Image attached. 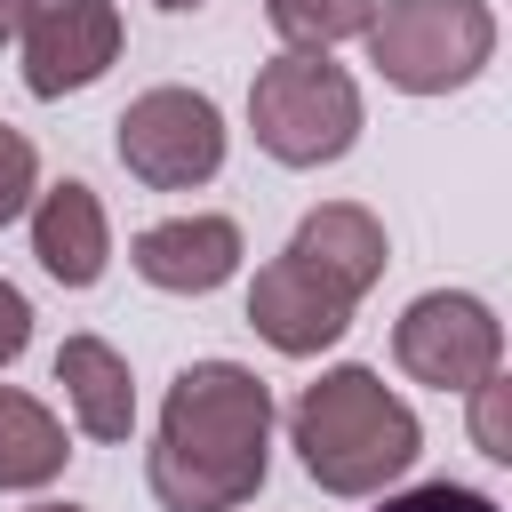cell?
<instances>
[{"instance_id": "obj_1", "label": "cell", "mask_w": 512, "mask_h": 512, "mask_svg": "<svg viewBox=\"0 0 512 512\" xmlns=\"http://www.w3.org/2000/svg\"><path fill=\"white\" fill-rule=\"evenodd\" d=\"M272 472V392L240 360H192L160 400L144 480L160 512H240Z\"/></svg>"}, {"instance_id": "obj_2", "label": "cell", "mask_w": 512, "mask_h": 512, "mask_svg": "<svg viewBox=\"0 0 512 512\" xmlns=\"http://www.w3.org/2000/svg\"><path fill=\"white\" fill-rule=\"evenodd\" d=\"M296 456L328 496H376L384 480H400L424 448L408 400L376 376V368H328L320 384L296 392Z\"/></svg>"}, {"instance_id": "obj_3", "label": "cell", "mask_w": 512, "mask_h": 512, "mask_svg": "<svg viewBox=\"0 0 512 512\" xmlns=\"http://www.w3.org/2000/svg\"><path fill=\"white\" fill-rule=\"evenodd\" d=\"M248 128L280 168H328L360 136V88L328 48H288L248 80Z\"/></svg>"}, {"instance_id": "obj_4", "label": "cell", "mask_w": 512, "mask_h": 512, "mask_svg": "<svg viewBox=\"0 0 512 512\" xmlns=\"http://www.w3.org/2000/svg\"><path fill=\"white\" fill-rule=\"evenodd\" d=\"M360 40L400 96H448L480 80V64L496 56V16L488 0H384V16H368Z\"/></svg>"}, {"instance_id": "obj_5", "label": "cell", "mask_w": 512, "mask_h": 512, "mask_svg": "<svg viewBox=\"0 0 512 512\" xmlns=\"http://www.w3.org/2000/svg\"><path fill=\"white\" fill-rule=\"evenodd\" d=\"M120 168L152 192H192L224 168V112L200 88H144L120 120H112Z\"/></svg>"}, {"instance_id": "obj_6", "label": "cell", "mask_w": 512, "mask_h": 512, "mask_svg": "<svg viewBox=\"0 0 512 512\" xmlns=\"http://www.w3.org/2000/svg\"><path fill=\"white\" fill-rule=\"evenodd\" d=\"M392 360H400L416 384H432V392H472L488 368H504V328H496V312H488L480 296L432 288V296H416V304L400 312Z\"/></svg>"}, {"instance_id": "obj_7", "label": "cell", "mask_w": 512, "mask_h": 512, "mask_svg": "<svg viewBox=\"0 0 512 512\" xmlns=\"http://www.w3.org/2000/svg\"><path fill=\"white\" fill-rule=\"evenodd\" d=\"M24 88L32 96H72L112 72L120 56V8L112 0H24Z\"/></svg>"}, {"instance_id": "obj_8", "label": "cell", "mask_w": 512, "mask_h": 512, "mask_svg": "<svg viewBox=\"0 0 512 512\" xmlns=\"http://www.w3.org/2000/svg\"><path fill=\"white\" fill-rule=\"evenodd\" d=\"M352 288H336L312 256H296V248H280L264 272H256V288H248V328L272 344V352H288V360H312V352H328L344 328H352Z\"/></svg>"}, {"instance_id": "obj_9", "label": "cell", "mask_w": 512, "mask_h": 512, "mask_svg": "<svg viewBox=\"0 0 512 512\" xmlns=\"http://www.w3.org/2000/svg\"><path fill=\"white\" fill-rule=\"evenodd\" d=\"M128 264L168 296H208L240 272V224L232 216H168V224L136 232Z\"/></svg>"}, {"instance_id": "obj_10", "label": "cell", "mask_w": 512, "mask_h": 512, "mask_svg": "<svg viewBox=\"0 0 512 512\" xmlns=\"http://www.w3.org/2000/svg\"><path fill=\"white\" fill-rule=\"evenodd\" d=\"M32 256H40V272L64 280V288H96V280H104L112 224H104V200H96L80 176H64V184H48V192L32 200Z\"/></svg>"}, {"instance_id": "obj_11", "label": "cell", "mask_w": 512, "mask_h": 512, "mask_svg": "<svg viewBox=\"0 0 512 512\" xmlns=\"http://www.w3.org/2000/svg\"><path fill=\"white\" fill-rule=\"evenodd\" d=\"M56 384H64L88 440H128L136 432V384H128V360L104 336H64L56 344Z\"/></svg>"}, {"instance_id": "obj_12", "label": "cell", "mask_w": 512, "mask_h": 512, "mask_svg": "<svg viewBox=\"0 0 512 512\" xmlns=\"http://www.w3.org/2000/svg\"><path fill=\"white\" fill-rule=\"evenodd\" d=\"M296 256H312L336 288H352V296H368L376 280H384V264H392V248H384V224L360 208V200H328V208H312L304 224H296V240H288Z\"/></svg>"}, {"instance_id": "obj_13", "label": "cell", "mask_w": 512, "mask_h": 512, "mask_svg": "<svg viewBox=\"0 0 512 512\" xmlns=\"http://www.w3.org/2000/svg\"><path fill=\"white\" fill-rule=\"evenodd\" d=\"M64 424L32 400V392H8L0 384V488H48L64 472Z\"/></svg>"}, {"instance_id": "obj_14", "label": "cell", "mask_w": 512, "mask_h": 512, "mask_svg": "<svg viewBox=\"0 0 512 512\" xmlns=\"http://www.w3.org/2000/svg\"><path fill=\"white\" fill-rule=\"evenodd\" d=\"M264 16L288 48H336V40L368 32L376 0H264Z\"/></svg>"}, {"instance_id": "obj_15", "label": "cell", "mask_w": 512, "mask_h": 512, "mask_svg": "<svg viewBox=\"0 0 512 512\" xmlns=\"http://www.w3.org/2000/svg\"><path fill=\"white\" fill-rule=\"evenodd\" d=\"M472 440H480V456L512 464V384H504V368H488L472 384Z\"/></svg>"}, {"instance_id": "obj_16", "label": "cell", "mask_w": 512, "mask_h": 512, "mask_svg": "<svg viewBox=\"0 0 512 512\" xmlns=\"http://www.w3.org/2000/svg\"><path fill=\"white\" fill-rule=\"evenodd\" d=\"M32 192H40V152H32V136H16L0 120V224H16L32 208Z\"/></svg>"}, {"instance_id": "obj_17", "label": "cell", "mask_w": 512, "mask_h": 512, "mask_svg": "<svg viewBox=\"0 0 512 512\" xmlns=\"http://www.w3.org/2000/svg\"><path fill=\"white\" fill-rule=\"evenodd\" d=\"M376 512H496V496H480V488H464V480H424V488H408V496H384Z\"/></svg>"}, {"instance_id": "obj_18", "label": "cell", "mask_w": 512, "mask_h": 512, "mask_svg": "<svg viewBox=\"0 0 512 512\" xmlns=\"http://www.w3.org/2000/svg\"><path fill=\"white\" fill-rule=\"evenodd\" d=\"M24 344H32V304H24L16 280H0V368H8Z\"/></svg>"}, {"instance_id": "obj_19", "label": "cell", "mask_w": 512, "mask_h": 512, "mask_svg": "<svg viewBox=\"0 0 512 512\" xmlns=\"http://www.w3.org/2000/svg\"><path fill=\"white\" fill-rule=\"evenodd\" d=\"M16 24H24V0H0V40H16Z\"/></svg>"}, {"instance_id": "obj_20", "label": "cell", "mask_w": 512, "mask_h": 512, "mask_svg": "<svg viewBox=\"0 0 512 512\" xmlns=\"http://www.w3.org/2000/svg\"><path fill=\"white\" fill-rule=\"evenodd\" d=\"M32 512H88V504H32Z\"/></svg>"}, {"instance_id": "obj_21", "label": "cell", "mask_w": 512, "mask_h": 512, "mask_svg": "<svg viewBox=\"0 0 512 512\" xmlns=\"http://www.w3.org/2000/svg\"><path fill=\"white\" fill-rule=\"evenodd\" d=\"M160 8H200V0H160Z\"/></svg>"}]
</instances>
